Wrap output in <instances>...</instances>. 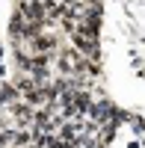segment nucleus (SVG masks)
Returning a JSON list of instances; mask_svg holds the SVG:
<instances>
[{
  "instance_id": "nucleus-1",
  "label": "nucleus",
  "mask_w": 145,
  "mask_h": 148,
  "mask_svg": "<svg viewBox=\"0 0 145 148\" xmlns=\"http://www.w3.org/2000/svg\"><path fill=\"white\" fill-rule=\"evenodd\" d=\"M30 45H33V53H44V56H51L53 51H56V36H51V33H42V36H36V39H30Z\"/></svg>"
}]
</instances>
